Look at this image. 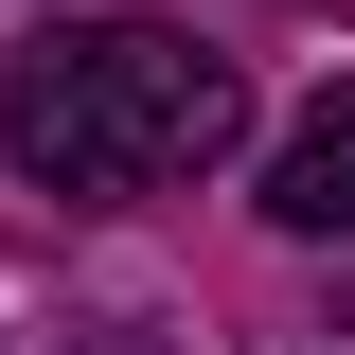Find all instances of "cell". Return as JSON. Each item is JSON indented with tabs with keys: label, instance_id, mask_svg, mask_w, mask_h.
Instances as JSON below:
<instances>
[{
	"label": "cell",
	"instance_id": "obj_1",
	"mask_svg": "<svg viewBox=\"0 0 355 355\" xmlns=\"http://www.w3.org/2000/svg\"><path fill=\"white\" fill-rule=\"evenodd\" d=\"M249 142V71L178 18H53L0 53V160L36 196H178Z\"/></svg>",
	"mask_w": 355,
	"mask_h": 355
},
{
	"label": "cell",
	"instance_id": "obj_2",
	"mask_svg": "<svg viewBox=\"0 0 355 355\" xmlns=\"http://www.w3.org/2000/svg\"><path fill=\"white\" fill-rule=\"evenodd\" d=\"M266 231H302V249H338V231H355V89H320L302 125L266 142Z\"/></svg>",
	"mask_w": 355,
	"mask_h": 355
},
{
	"label": "cell",
	"instance_id": "obj_3",
	"mask_svg": "<svg viewBox=\"0 0 355 355\" xmlns=\"http://www.w3.org/2000/svg\"><path fill=\"white\" fill-rule=\"evenodd\" d=\"M53 355H160V338H142V320H71Z\"/></svg>",
	"mask_w": 355,
	"mask_h": 355
}]
</instances>
